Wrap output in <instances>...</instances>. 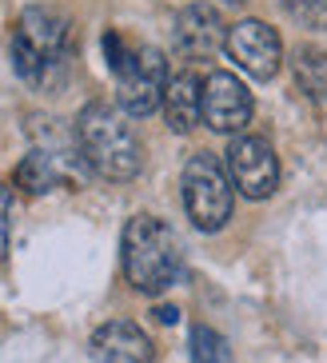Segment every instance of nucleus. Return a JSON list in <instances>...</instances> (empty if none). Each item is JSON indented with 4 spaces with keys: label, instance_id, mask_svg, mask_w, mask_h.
I'll return each mask as SVG.
<instances>
[{
    "label": "nucleus",
    "instance_id": "2",
    "mask_svg": "<svg viewBox=\"0 0 327 363\" xmlns=\"http://www.w3.org/2000/svg\"><path fill=\"white\" fill-rule=\"evenodd\" d=\"M76 148L84 156V164L104 176V180H132L144 168V144H140L136 128L128 124V112L104 104V100H92V104L80 108L76 116Z\"/></svg>",
    "mask_w": 327,
    "mask_h": 363
},
{
    "label": "nucleus",
    "instance_id": "8",
    "mask_svg": "<svg viewBox=\"0 0 327 363\" xmlns=\"http://www.w3.org/2000/svg\"><path fill=\"white\" fill-rule=\"evenodd\" d=\"M248 120H252V92L232 72L204 76V124L211 132L235 136L248 128Z\"/></svg>",
    "mask_w": 327,
    "mask_h": 363
},
{
    "label": "nucleus",
    "instance_id": "10",
    "mask_svg": "<svg viewBox=\"0 0 327 363\" xmlns=\"http://www.w3.org/2000/svg\"><path fill=\"white\" fill-rule=\"evenodd\" d=\"M96 363H152V340L132 320H108L92 331Z\"/></svg>",
    "mask_w": 327,
    "mask_h": 363
},
{
    "label": "nucleus",
    "instance_id": "15",
    "mask_svg": "<svg viewBox=\"0 0 327 363\" xmlns=\"http://www.w3.org/2000/svg\"><path fill=\"white\" fill-rule=\"evenodd\" d=\"M279 9L304 28H327V0H279Z\"/></svg>",
    "mask_w": 327,
    "mask_h": 363
},
{
    "label": "nucleus",
    "instance_id": "14",
    "mask_svg": "<svg viewBox=\"0 0 327 363\" xmlns=\"http://www.w3.org/2000/svg\"><path fill=\"white\" fill-rule=\"evenodd\" d=\"M192 363H232V347L216 328H192Z\"/></svg>",
    "mask_w": 327,
    "mask_h": 363
},
{
    "label": "nucleus",
    "instance_id": "7",
    "mask_svg": "<svg viewBox=\"0 0 327 363\" xmlns=\"http://www.w3.org/2000/svg\"><path fill=\"white\" fill-rule=\"evenodd\" d=\"M228 56L252 80H272L284 65V44L275 36V28H267L264 21H240L228 28Z\"/></svg>",
    "mask_w": 327,
    "mask_h": 363
},
{
    "label": "nucleus",
    "instance_id": "1",
    "mask_svg": "<svg viewBox=\"0 0 327 363\" xmlns=\"http://www.w3.org/2000/svg\"><path fill=\"white\" fill-rule=\"evenodd\" d=\"M12 68L21 72L24 84L32 88H56L68 72L72 60V24L68 16L44 4H32L21 12V21L12 28Z\"/></svg>",
    "mask_w": 327,
    "mask_h": 363
},
{
    "label": "nucleus",
    "instance_id": "6",
    "mask_svg": "<svg viewBox=\"0 0 327 363\" xmlns=\"http://www.w3.org/2000/svg\"><path fill=\"white\" fill-rule=\"evenodd\" d=\"M223 168L232 188L248 200H267L279 188V156L264 136H235L223 152Z\"/></svg>",
    "mask_w": 327,
    "mask_h": 363
},
{
    "label": "nucleus",
    "instance_id": "9",
    "mask_svg": "<svg viewBox=\"0 0 327 363\" xmlns=\"http://www.w3.org/2000/svg\"><path fill=\"white\" fill-rule=\"evenodd\" d=\"M223 44H228V28H223L220 12L211 9V4H188V9H179L176 48L188 60H204V56H211Z\"/></svg>",
    "mask_w": 327,
    "mask_h": 363
},
{
    "label": "nucleus",
    "instance_id": "5",
    "mask_svg": "<svg viewBox=\"0 0 327 363\" xmlns=\"http://www.w3.org/2000/svg\"><path fill=\"white\" fill-rule=\"evenodd\" d=\"M184 208L200 232H220L232 220V180L211 152H196L184 164Z\"/></svg>",
    "mask_w": 327,
    "mask_h": 363
},
{
    "label": "nucleus",
    "instance_id": "16",
    "mask_svg": "<svg viewBox=\"0 0 327 363\" xmlns=\"http://www.w3.org/2000/svg\"><path fill=\"white\" fill-rule=\"evenodd\" d=\"M9 220H12V192L0 184V259L9 252Z\"/></svg>",
    "mask_w": 327,
    "mask_h": 363
},
{
    "label": "nucleus",
    "instance_id": "12",
    "mask_svg": "<svg viewBox=\"0 0 327 363\" xmlns=\"http://www.w3.org/2000/svg\"><path fill=\"white\" fill-rule=\"evenodd\" d=\"M60 180H64V168H60V156H56V152L36 148L16 164V188H24V192H32V196L52 192Z\"/></svg>",
    "mask_w": 327,
    "mask_h": 363
},
{
    "label": "nucleus",
    "instance_id": "3",
    "mask_svg": "<svg viewBox=\"0 0 327 363\" xmlns=\"http://www.w3.org/2000/svg\"><path fill=\"white\" fill-rule=\"evenodd\" d=\"M124 276L144 296H160L184 272V247L160 216H132L124 228Z\"/></svg>",
    "mask_w": 327,
    "mask_h": 363
},
{
    "label": "nucleus",
    "instance_id": "17",
    "mask_svg": "<svg viewBox=\"0 0 327 363\" xmlns=\"http://www.w3.org/2000/svg\"><path fill=\"white\" fill-rule=\"evenodd\" d=\"M156 320H160V323H176L179 311H176V308H156Z\"/></svg>",
    "mask_w": 327,
    "mask_h": 363
},
{
    "label": "nucleus",
    "instance_id": "11",
    "mask_svg": "<svg viewBox=\"0 0 327 363\" xmlns=\"http://www.w3.org/2000/svg\"><path fill=\"white\" fill-rule=\"evenodd\" d=\"M164 116L172 132H192L204 120V80L192 68L176 72L164 88Z\"/></svg>",
    "mask_w": 327,
    "mask_h": 363
},
{
    "label": "nucleus",
    "instance_id": "18",
    "mask_svg": "<svg viewBox=\"0 0 327 363\" xmlns=\"http://www.w3.org/2000/svg\"><path fill=\"white\" fill-rule=\"evenodd\" d=\"M228 4H243V0H228Z\"/></svg>",
    "mask_w": 327,
    "mask_h": 363
},
{
    "label": "nucleus",
    "instance_id": "13",
    "mask_svg": "<svg viewBox=\"0 0 327 363\" xmlns=\"http://www.w3.org/2000/svg\"><path fill=\"white\" fill-rule=\"evenodd\" d=\"M292 68H296V84L304 88L311 100H327V52L316 44H299L292 52Z\"/></svg>",
    "mask_w": 327,
    "mask_h": 363
},
{
    "label": "nucleus",
    "instance_id": "4",
    "mask_svg": "<svg viewBox=\"0 0 327 363\" xmlns=\"http://www.w3.org/2000/svg\"><path fill=\"white\" fill-rule=\"evenodd\" d=\"M104 56L116 76V100L128 116H152L164 108V88H168V60L152 44H132L120 33H104Z\"/></svg>",
    "mask_w": 327,
    "mask_h": 363
}]
</instances>
